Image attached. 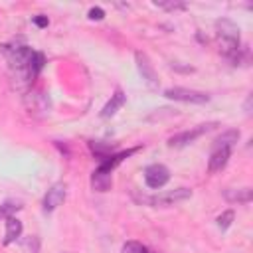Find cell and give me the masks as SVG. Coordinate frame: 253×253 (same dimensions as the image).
<instances>
[{"instance_id":"24","label":"cell","mask_w":253,"mask_h":253,"mask_svg":"<svg viewBox=\"0 0 253 253\" xmlns=\"http://www.w3.org/2000/svg\"><path fill=\"white\" fill-rule=\"evenodd\" d=\"M245 113H251V95H249L247 101H245Z\"/></svg>"},{"instance_id":"1","label":"cell","mask_w":253,"mask_h":253,"mask_svg":"<svg viewBox=\"0 0 253 253\" xmlns=\"http://www.w3.org/2000/svg\"><path fill=\"white\" fill-rule=\"evenodd\" d=\"M188 198H192V190L176 188V190H170V192H164V194H158V196H142L140 202L150 204L154 208H164V206H174L178 202H184Z\"/></svg>"},{"instance_id":"14","label":"cell","mask_w":253,"mask_h":253,"mask_svg":"<svg viewBox=\"0 0 253 253\" xmlns=\"http://www.w3.org/2000/svg\"><path fill=\"white\" fill-rule=\"evenodd\" d=\"M89 150H91L99 160H103V158L115 154V152H113L115 146H113V144H107V142H101V140H89Z\"/></svg>"},{"instance_id":"23","label":"cell","mask_w":253,"mask_h":253,"mask_svg":"<svg viewBox=\"0 0 253 253\" xmlns=\"http://www.w3.org/2000/svg\"><path fill=\"white\" fill-rule=\"evenodd\" d=\"M172 69H178V71H186V73L194 71V67H190V65H180V63H172Z\"/></svg>"},{"instance_id":"5","label":"cell","mask_w":253,"mask_h":253,"mask_svg":"<svg viewBox=\"0 0 253 253\" xmlns=\"http://www.w3.org/2000/svg\"><path fill=\"white\" fill-rule=\"evenodd\" d=\"M168 180H170V170L164 164H150V166H146V170H144V182H146L148 188L158 190Z\"/></svg>"},{"instance_id":"21","label":"cell","mask_w":253,"mask_h":253,"mask_svg":"<svg viewBox=\"0 0 253 253\" xmlns=\"http://www.w3.org/2000/svg\"><path fill=\"white\" fill-rule=\"evenodd\" d=\"M89 18H91V20H103V18H105V10L99 8V6H93V8L89 10Z\"/></svg>"},{"instance_id":"17","label":"cell","mask_w":253,"mask_h":253,"mask_svg":"<svg viewBox=\"0 0 253 253\" xmlns=\"http://www.w3.org/2000/svg\"><path fill=\"white\" fill-rule=\"evenodd\" d=\"M233 217H235V213H233V210H225L219 217H217V227L221 229V231H225L229 225H231V221H233Z\"/></svg>"},{"instance_id":"12","label":"cell","mask_w":253,"mask_h":253,"mask_svg":"<svg viewBox=\"0 0 253 253\" xmlns=\"http://www.w3.org/2000/svg\"><path fill=\"white\" fill-rule=\"evenodd\" d=\"M22 235V221L18 219V217H8L6 219V233H4V245H10V243H14L18 237Z\"/></svg>"},{"instance_id":"8","label":"cell","mask_w":253,"mask_h":253,"mask_svg":"<svg viewBox=\"0 0 253 253\" xmlns=\"http://www.w3.org/2000/svg\"><path fill=\"white\" fill-rule=\"evenodd\" d=\"M113 186V178H111V170L103 168V166H97L91 174V188L95 192H107L109 188Z\"/></svg>"},{"instance_id":"13","label":"cell","mask_w":253,"mask_h":253,"mask_svg":"<svg viewBox=\"0 0 253 253\" xmlns=\"http://www.w3.org/2000/svg\"><path fill=\"white\" fill-rule=\"evenodd\" d=\"M237 140H239V130H237V128H229V130L221 132V134L213 140V148H231Z\"/></svg>"},{"instance_id":"19","label":"cell","mask_w":253,"mask_h":253,"mask_svg":"<svg viewBox=\"0 0 253 253\" xmlns=\"http://www.w3.org/2000/svg\"><path fill=\"white\" fill-rule=\"evenodd\" d=\"M154 4L160 6V8H164V10H184V8H186L184 2H164V0H156Z\"/></svg>"},{"instance_id":"2","label":"cell","mask_w":253,"mask_h":253,"mask_svg":"<svg viewBox=\"0 0 253 253\" xmlns=\"http://www.w3.org/2000/svg\"><path fill=\"white\" fill-rule=\"evenodd\" d=\"M215 126H217V123H204V125H198V126H194V128H190V130L178 132V134H174V136L168 138V146H172V148L188 146V144H192L196 138H200L202 134L210 132V130L215 128Z\"/></svg>"},{"instance_id":"7","label":"cell","mask_w":253,"mask_h":253,"mask_svg":"<svg viewBox=\"0 0 253 253\" xmlns=\"http://www.w3.org/2000/svg\"><path fill=\"white\" fill-rule=\"evenodd\" d=\"M217 28V40L227 43H239V26L227 18H221L215 22Z\"/></svg>"},{"instance_id":"4","label":"cell","mask_w":253,"mask_h":253,"mask_svg":"<svg viewBox=\"0 0 253 253\" xmlns=\"http://www.w3.org/2000/svg\"><path fill=\"white\" fill-rule=\"evenodd\" d=\"M134 59H136V67H138V73L142 75L144 83H146L150 89H158V87H160V79H158V75H156V71H154L150 59L146 57V53L136 51V53H134Z\"/></svg>"},{"instance_id":"25","label":"cell","mask_w":253,"mask_h":253,"mask_svg":"<svg viewBox=\"0 0 253 253\" xmlns=\"http://www.w3.org/2000/svg\"><path fill=\"white\" fill-rule=\"evenodd\" d=\"M146 253H156V251H152V249H146Z\"/></svg>"},{"instance_id":"11","label":"cell","mask_w":253,"mask_h":253,"mask_svg":"<svg viewBox=\"0 0 253 253\" xmlns=\"http://www.w3.org/2000/svg\"><path fill=\"white\" fill-rule=\"evenodd\" d=\"M223 198L231 204H249L253 200L251 188H227L223 190Z\"/></svg>"},{"instance_id":"15","label":"cell","mask_w":253,"mask_h":253,"mask_svg":"<svg viewBox=\"0 0 253 253\" xmlns=\"http://www.w3.org/2000/svg\"><path fill=\"white\" fill-rule=\"evenodd\" d=\"M43 65H45V57H43V53H42V51H34V57H32V61H30V65H28V73H30V77H32V79L38 77L40 71L43 69Z\"/></svg>"},{"instance_id":"10","label":"cell","mask_w":253,"mask_h":253,"mask_svg":"<svg viewBox=\"0 0 253 253\" xmlns=\"http://www.w3.org/2000/svg\"><path fill=\"white\" fill-rule=\"evenodd\" d=\"M125 103H126V95L123 93V89H115V93L111 95V99H109L107 105L103 107L101 117H103V119H111V117H113Z\"/></svg>"},{"instance_id":"6","label":"cell","mask_w":253,"mask_h":253,"mask_svg":"<svg viewBox=\"0 0 253 253\" xmlns=\"http://www.w3.org/2000/svg\"><path fill=\"white\" fill-rule=\"evenodd\" d=\"M65 196H67V186H65L63 182H55V184L45 192V196H43V211L49 213V211L57 210V208L63 204Z\"/></svg>"},{"instance_id":"20","label":"cell","mask_w":253,"mask_h":253,"mask_svg":"<svg viewBox=\"0 0 253 253\" xmlns=\"http://www.w3.org/2000/svg\"><path fill=\"white\" fill-rule=\"evenodd\" d=\"M38 249H40V239L34 235L32 239L26 241V251H28V253H38Z\"/></svg>"},{"instance_id":"16","label":"cell","mask_w":253,"mask_h":253,"mask_svg":"<svg viewBox=\"0 0 253 253\" xmlns=\"http://www.w3.org/2000/svg\"><path fill=\"white\" fill-rule=\"evenodd\" d=\"M18 210H22V204H20V202H14V200L4 202V204L0 206V219H8V217H12Z\"/></svg>"},{"instance_id":"22","label":"cell","mask_w":253,"mask_h":253,"mask_svg":"<svg viewBox=\"0 0 253 253\" xmlns=\"http://www.w3.org/2000/svg\"><path fill=\"white\" fill-rule=\"evenodd\" d=\"M32 22L38 26V28H45L49 22H47V16H42V14H38V16H34L32 18Z\"/></svg>"},{"instance_id":"18","label":"cell","mask_w":253,"mask_h":253,"mask_svg":"<svg viewBox=\"0 0 253 253\" xmlns=\"http://www.w3.org/2000/svg\"><path fill=\"white\" fill-rule=\"evenodd\" d=\"M123 253H146V247L138 241H126L123 245Z\"/></svg>"},{"instance_id":"3","label":"cell","mask_w":253,"mask_h":253,"mask_svg":"<svg viewBox=\"0 0 253 253\" xmlns=\"http://www.w3.org/2000/svg\"><path fill=\"white\" fill-rule=\"evenodd\" d=\"M164 97L174 99V101H182V103H194V105H204V103L210 101L208 93L186 89V87H170V89L164 91Z\"/></svg>"},{"instance_id":"9","label":"cell","mask_w":253,"mask_h":253,"mask_svg":"<svg viewBox=\"0 0 253 253\" xmlns=\"http://www.w3.org/2000/svg\"><path fill=\"white\" fill-rule=\"evenodd\" d=\"M231 156V148H213L210 160H208V170L210 172H219L225 168V164L229 162Z\"/></svg>"}]
</instances>
